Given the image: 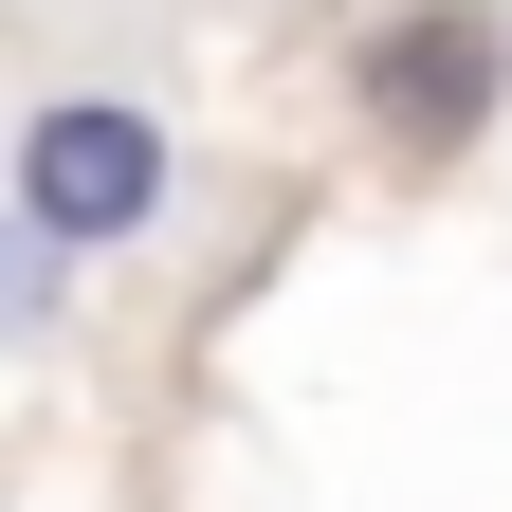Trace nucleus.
I'll return each instance as SVG.
<instances>
[{
	"label": "nucleus",
	"instance_id": "obj_1",
	"mask_svg": "<svg viewBox=\"0 0 512 512\" xmlns=\"http://www.w3.org/2000/svg\"><path fill=\"white\" fill-rule=\"evenodd\" d=\"M19 220H55L74 256H147L183 220V128H165V92L37 55V74H19Z\"/></svg>",
	"mask_w": 512,
	"mask_h": 512
},
{
	"label": "nucleus",
	"instance_id": "obj_2",
	"mask_svg": "<svg viewBox=\"0 0 512 512\" xmlns=\"http://www.w3.org/2000/svg\"><path fill=\"white\" fill-rule=\"evenodd\" d=\"M348 110H366V165L384 183H458L512 110V19L494 0H384L348 37Z\"/></svg>",
	"mask_w": 512,
	"mask_h": 512
},
{
	"label": "nucleus",
	"instance_id": "obj_3",
	"mask_svg": "<svg viewBox=\"0 0 512 512\" xmlns=\"http://www.w3.org/2000/svg\"><path fill=\"white\" fill-rule=\"evenodd\" d=\"M74 275H92V256L55 238V220H0V348H55V330H74Z\"/></svg>",
	"mask_w": 512,
	"mask_h": 512
}]
</instances>
